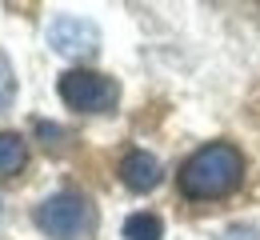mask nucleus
<instances>
[{
    "label": "nucleus",
    "instance_id": "f257e3e1",
    "mask_svg": "<svg viewBox=\"0 0 260 240\" xmlns=\"http://www.w3.org/2000/svg\"><path fill=\"white\" fill-rule=\"evenodd\" d=\"M240 176H244L240 148L216 140V144L196 148L192 156L180 164V176H176V180H180V192H184L188 200H220L228 192H236Z\"/></svg>",
    "mask_w": 260,
    "mask_h": 240
},
{
    "label": "nucleus",
    "instance_id": "f03ea898",
    "mask_svg": "<svg viewBox=\"0 0 260 240\" xmlns=\"http://www.w3.org/2000/svg\"><path fill=\"white\" fill-rule=\"evenodd\" d=\"M32 220H36V228L52 240H80L92 232L96 212L88 204V196H80V192H52V196H44L36 204Z\"/></svg>",
    "mask_w": 260,
    "mask_h": 240
},
{
    "label": "nucleus",
    "instance_id": "7ed1b4c3",
    "mask_svg": "<svg viewBox=\"0 0 260 240\" xmlns=\"http://www.w3.org/2000/svg\"><path fill=\"white\" fill-rule=\"evenodd\" d=\"M60 100L76 112H112L120 100V84L104 72L72 68L60 76Z\"/></svg>",
    "mask_w": 260,
    "mask_h": 240
},
{
    "label": "nucleus",
    "instance_id": "20e7f679",
    "mask_svg": "<svg viewBox=\"0 0 260 240\" xmlns=\"http://www.w3.org/2000/svg\"><path fill=\"white\" fill-rule=\"evenodd\" d=\"M48 44L68 60H92L100 52V28L88 16H56L48 24Z\"/></svg>",
    "mask_w": 260,
    "mask_h": 240
},
{
    "label": "nucleus",
    "instance_id": "39448f33",
    "mask_svg": "<svg viewBox=\"0 0 260 240\" xmlns=\"http://www.w3.org/2000/svg\"><path fill=\"white\" fill-rule=\"evenodd\" d=\"M160 160L152 156V152H144V148H132L128 156L120 160V180H124V188L132 192H152L156 184H160Z\"/></svg>",
    "mask_w": 260,
    "mask_h": 240
},
{
    "label": "nucleus",
    "instance_id": "423d86ee",
    "mask_svg": "<svg viewBox=\"0 0 260 240\" xmlns=\"http://www.w3.org/2000/svg\"><path fill=\"white\" fill-rule=\"evenodd\" d=\"M28 164V144L16 132H0V180H12Z\"/></svg>",
    "mask_w": 260,
    "mask_h": 240
},
{
    "label": "nucleus",
    "instance_id": "0eeeda50",
    "mask_svg": "<svg viewBox=\"0 0 260 240\" xmlns=\"http://www.w3.org/2000/svg\"><path fill=\"white\" fill-rule=\"evenodd\" d=\"M160 236H164V224L152 212H132L124 220V240H160Z\"/></svg>",
    "mask_w": 260,
    "mask_h": 240
},
{
    "label": "nucleus",
    "instance_id": "6e6552de",
    "mask_svg": "<svg viewBox=\"0 0 260 240\" xmlns=\"http://www.w3.org/2000/svg\"><path fill=\"white\" fill-rule=\"evenodd\" d=\"M12 96H16V76H12V68H8V60L0 56V112L12 104Z\"/></svg>",
    "mask_w": 260,
    "mask_h": 240
},
{
    "label": "nucleus",
    "instance_id": "1a4fd4ad",
    "mask_svg": "<svg viewBox=\"0 0 260 240\" xmlns=\"http://www.w3.org/2000/svg\"><path fill=\"white\" fill-rule=\"evenodd\" d=\"M36 132L44 136V148H52V152L60 148V140H56V136H68L64 128H56V124H44V120H36Z\"/></svg>",
    "mask_w": 260,
    "mask_h": 240
},
{
    "label": "nucleus",
    "instance_id": "9d476101",
    "mask_svg": "<svg viewBox=\"0 0 260 240\" xmlns=\"http://www.w3.org/2000/svg\"><path fill=\"white\" fill-rule=\"evenodd\" d=\"M220 240H260V232L252 228V224H232V228L220 232Z\"/></svg>",
    "mask_w": 260,
    "mask_h": 240
}]
</instances>
